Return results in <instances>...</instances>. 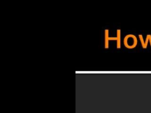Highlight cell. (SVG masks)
I'll use <instances>...</instances> for the list:
<instances>
[{"label": "cell", "mask_w": 151, "mask_h": 113, "mask_svg": "<svg viewBox=\"0 0 151 113\" xmlns=\"http://www.w3.org/2000/svg\"><path fill=\"white\" fill-rule=\"evenodd\" d=\"M139 39H140V41L141 42V44H142V48L144 49H146L148 47V43L149 41L150 42V40L151 39V35L150 34H148L146 35V40L144 41V38H143V36L142 35L140 34L139 35Z\"/></svg>", "instance_id": "2"}, {"label": "cell", "mask_w": 151, "mask_h": 113, "mask_svg": "<svg viewBox=\"0 0 151 113\" xmlns=\"http://www.w3.org/2000/svg\"><path fill=\"white\" fill-rule=\"evenodd\" d=\"M109 30L106 29L105 30V48L106 49H108L109 48Z\"/></svg>", "instance_id": "3"}, {"label": "cell", "mask_w": 151, "mask_h": 113, "mask_svg": "<svg viewBox=\"0 0 151 113\" xmlns=\"http://www.w3.org/2000/svg\"><path fill=\"white\" fill-rule=\"evenodd\" d=\"M150 47H151V39H150Z\"/></svg>", "instance_id": "5"}, {"label": "cell", "mask_w": 151, "mask_h": 113, "mask_svg": "<svg viewBox=\"0 0 151 113\" xmlns=\"http://www.w3.org/2000/svg\"><path fill=\"white\" fill-rule=\"evenodd\" d=\"M117 40H116V48L118 49H120L121 48V31L120 30H117Z\"/></svg>", "instance_id": "4"}, {"label": "cell", "mask_w": 151, "mask_h": 113, "mask_svg": "<svg viewBox=\"0 0 151 113\" xmlns=\"http://www.w3.org/2000/svg\"><path fill=\"white\" fill-rule=\"evenodd\" d=\"M123 44L126 48L128 49H133L135 48L137 44V38L133 34H128L126 35L123 40Z\"/></svg>", "instance_id": "1"}]
</instances>
